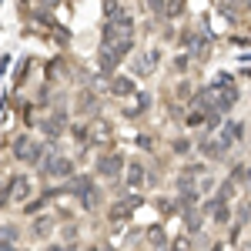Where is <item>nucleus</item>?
Instances as JSON below:
<instances>
[{
    "label": "nucleus",
    "instance_id": "obj_1",
    "mask_svg": "<svg viewBox=\"0 0 251 251\" xmlns=\"http://www.w3.org/2000/svg\"><path fill=\"white\" fill-rule=\"evenodd\" d=\"M100 47H111L121 60L131 54V47H134V20L127 17L124 10H121L117 17H107V20H104V30H100Z\"/></svg>",
    "mask_w": 251,
    "mask_h": 251
},
{
    "label": "nucleus",
    "instance_id": "obj_3",
    "mask_svg": "<svg viewBox=\"0 0 251 251\" xmlns=\"http://www.w3.org/2000/svg\"><path fill=\"white\" fill-rule=\"evenodd\" d=\"M14 157L24 164H37V161H44V148H40V141H30L27 134H20L14 141Z\"/></svg>",
    "mask_w": 251,
    "mask_h": 251
},
{
    "label": "nucleus",
    "instance_id": "obj_24",
    "mask_svg": "<svg viewBox=\"0 0 251 251\" xmlns=\"http://www.w3.org/2000/svg\"><path fill=\"white\" fill-rule=\"evenodd\" d=\"M188 64H191V54H181V57H174V71H188Z\"/></svg>",
    "mask_w": 251,
    "mask_h": 251
},
{
    "label": "nucleus",
    "instance_id": "obj_14",
    "mask_svg": "<svg viewBox=\"0 0 251 251\" xmlns=\"http://www.w3.org/2000/svg\"><path fill=\"white\" fill-rule=\"evenodd\" d=\"M154 57L157 54H137L134 57V74L137 77H148V74L154 71Z\"/></svg>",
    "mask_w": 251,
    "mask_h": 251
},
{
    "label": "nucleus",
    "instance_id": "obj_21",
    "mask_svg": "<svg viewBox=\"0 0 251 251\" xmlns=\"http://www.w3.org/2000/svg\"><path fill=\"white\" fill-rule=\"evenodd\" d=\"M117 14H121V3H117V0H104V20L117 17Z\"/></svg>",
    "mask_w": 251,
    "mask_h": 251
},
{
    "label": "nucleus",
    "instance_id": "obj_7",
    "mask_svg": "<svg viewBox=\"0 0 251 251\" xmlns=\"http://www.w3.org/2000/svg\"><path fill=\"white\" fill-rule=\"evenodd\" d=\"M121 168H124V157L121 154H107V157L97 161V174H100V177H117Z\"/></svg>",
    "mask_w": 251,
    "mask_h": 251
},
{
    "label": "nucleus",
    "instance_id": "obj_23",
    "mask_svg": "<svg viewBox=\"0 0 251 251\" xmlns=\"http://www.w3.org/2000/svg\"><path fill=\"white\" fill-rule=\"evenodd\" d=\"M174 97H177V100H188V97H191V84H188V80H181V84H177V91H174Z\"/></svg>",
    "mask_w": 251,
    "mask_h": 251
},
{
    "label": "nucleus",
    "instance_id": "obj_18",
    "mask_svg": "<svg viewBox=\"0 0 251 251\" xmlns=\"http://www.w3.org/2000/svg\"><path fill=\"white\" fill-rule=\"evenodd\" d=\"M91 134H94V141H97V144H104V141L111 137V124H107V121H94Z\"/></svg>",
    "mask_w": 251,
    "mask_h": 251
},
{
    "label": "nucleus",
    "instance_id": "obj_22",
    "mask_svg": "<svg viewBox=\"0 0 251 251\" xmlns=\"http://www.w3.org/2000/svg\"><path fill=\"white\" fill-rule=\"evenodd\" d=\"M171 148H174V154H188V151H191V141H188V137H177Z\"/></svg>",
    "mask_w": 251,
    "mask_h": 251
},
{
    "label": "nucleus",
    "instance_id": "obj_12",
    "mask_svg": "<svg viewBox=\"0 0 251 251\" xmlns=\"http://www.w3.org/2000/svg\"><path fill=\"white\" fill-rule=\"evenodd\" d=\"M241 134H245V127H241V124H225L218 141H221L225 148H231V144H238V141H241Z\"/></svg>",
    "mask_w": 251,
    "mask_h": 251
},
{
    "label": "nucleus",
    "instance_id": "obj_15",
    "mask_svg": "<svg viewBox=\"0 0 251 251\" xmlns=\"http://www.w3.org/2000/svg\"><path fill=\"white\" fill-rule=\"evenodd\" d=\"M50 231H54V218H50V214L34 218V228H30V234H34V238H47Z\"/></svg>",
    "mask_w": 251,
    "mask_h": 251
},
{
    "label": "nucleus",
    "instance_id": "obj_6",
    "mask_svg": "<svg viewBox=\"0 0 251 251\" xmlns=\"http://www.w3.org/2000/svg\"><path fill=\"white\" fill-rule=\"evenodd\" d=\"M30 191H34V184H30V177L27 174H17V177H10V188H7V194H10V201H27L30 198Z\"/></svg>",
    "mask_w": 251,
    "mask_h": 251
},
{
    "label": "nucleus",
    "instance_id": "obj_16",
    "mask_svg": "<svg viewBox=\"0 0 251 251\" xmlns=\"http://www.w3.org/2000/svg\"><path fill=\"white\" fill-rule=\"evenodd\" d=\"M208 54H211V37H208V30H198V40H194V54H191V57L204 60Z\"/></svg>",
    "mask_w": 251,
    "mask_h": 251
},
{
    "label": "nucleus",
    "instance_id": "obj_17",
    "mask_svg": "<svg viewBox=\"0 0 251 251\" xmlns=\"http://www.w3.org/2000/svg\"><path fill=\"white\" fill-rule=\"evenodd\" d=\"M157 14H164L168 20L181 17V14H184V0H161V10H157Z\"/></svg>",
    "mask_w": 251,
    "mask_h": 251
},
{
    "label": "nucleus",
    "instance_id": "obj_4",
    "mask_svg": "<svg viewBox=\"0 0 251 251\" xmlns=\"http://www.w3.org/2000/svg\"><path fill=\"white\" fill-rule=\"evenodd\" d=\"M121 107H124V117H141L148 107H151V94H144V91H131L127 97H121Z\"/></svg>",
    "mask_w": 251,
    "mask_h": 251
},
{
    "label": "nucleus",
    "instance_id": "obj_26",
    "mask_svg": "<svg viewBox=\"0 0 251 251\" xmlns=\"http://www.w3.org/2000/svg\"><path fill=\"white\" fill-rule=\"evenodd\" d=\"M37 3H40V7H44V10H50V7H57L60 0H37Z\"/></svg>",
    "mask_w": 251,
    "mask_h": 251
},
{
    "label": "nucleus",
    "instance_id": "obj_11",
    "mask_svg": "<svg viewBox=\"0 0 251 251\" xmlns=\"http://www.w3.org/2000/svg\"><path fill=\"white\" fill-rule=\"evenodd\" d=\"M131 91H137L131 77H117V74H111V94L114 97H127Z\"/></svg>",
    "mask_w": 251,
    "mask_h": 251
},
{
    "label": "nucleus",
    "instance_id": "obj_10",
    "mask_svg": "<svg viewBox=\"0 0 251 251\" xmlns=\"http://www.w3.org/2000/svg\"><path fill=\"white\" fill-rule=\"evenodd\" d=\"M121 57H117L111 47H100V54H97V67H100V74H114Z\"/></svg>",
    "mask_w": 251,
    "mask_h": 251
},
{
    "label": "nucleus",
    "instance_id": "obj_5",
    "mask_svg": "<svg viewBox=\"0 0 251 251\" xmlns=\"http://www.w3.org/2000/svg\"><path fill=\"white\" fill-rule=\"evenodd\" d=\"M44 174L47 177H71L74 174V161L71 157H47L44 161Z\"/></svg>",
    "mask_w": 251,
    "mask_h": 251
},
{
    "label": "nucleus",
    "instance_id": "obj_2",
    "mask_svg": "<svg viewBox=\"0 0 251 251\" xmlns=\"http://www.w3.org/2000/svg\"><path fill=\"white\" fill-rule=\"evenodd\" d=\"M201 100L214 104V107H218V111L225 114V111H231V107H234V100H238V84H234V80L228 77V74H221V77H218V80L211 84V87L204 91V97H201Z\"/></svg>",
    "mask_w": 251,
    "mask_h": 251
},
{
    "label": "nucleus",
    "instance_id": "obj_20",
    "mask_svg": "<svg viewBox=\"0 0 251 251\" xmlns=\"http://www.w3.org/2000/svg\"><path fill=\"white\" fill-rule=\"evenodd\" d=\"M211 211H214V225H221V228L231 225V221H228V218H231V208H228V204H214Z\"/></svg>",
    "mask_w": 251,
    "mask_h": 251
},
{
    "label": "nucleus",
    "instance_id": "obj_13",
    "mask_svg": "<svg viewBox=\"0 0 251 251\" xmlns=\"http://www.w3.org/2000/svg\"><path fill=\"white\" fill-rule=\"evenodd\" d=\"M198 148H201V154L211 157V161H221V157H225V151H228V148H225L221 141H214V137H211V141H201Z\"/></svg>",
    "mask_w": 251,
    "mask_h": 251
},
{
    "label": "nucleus",
    "instance_id": "obj_19",
    "mask_svg": "<svg viewBox=\"0 0 251 251\" xmlns=\"http://www.w3.org/2000/svg\"><path fill=\"white\" fill-rule=\"evenodd\" d=\"M148 241H151L154 248H164V245H168V234H164V228H161V225L148 228Z\"/></svg>",
    "mask_w": 251,
    "mask_h": 251
},
{
    "label": "nucleus",
    "instance_id": "obj_27",
    "mask_svg": "<svg viewBox=\"0 0 251 251\" xmlns=\"http://www.w3.org/2000/svg\"><path fill=\"white\" fill-rule=\"evenodd\" d=\"M241 3V10H251V0H238Z\"/></svg>",
    "mask_w": 251,
    "mask_h": 251
},
{
    "label": "nucleus",
    "instance_id": "obj_9",
    "mask_svg": "<svg viewBox=\"0 0 251 251\" xmlns=\"http://www.w3.org/2000/svg\"><path fill=\"white\" fill-rule=\"evenodd\" d=\"M124 177H127V188H134V191H137V188H144V181H148V171H144V164H141V161H131Z\"/></svg>",
    "mask_w": 251,
    "mask_h": 251
},
{
    "label": "nucleus",
    "instance_id": "obj_25",
    "mask_svg": "<svg viewBox=\"0 0 251 251\" xmlns=\"http://www.w3.org/2000/svg\"><path fill=\"white\" fill-rule=\"evenodd\" d=\"M44 134H47V137H57L60 134V121H47V124H44Z\"/></svg>",
    "mask_w": 251,
    "mask_h": 251
},
{
    "label": "nucleus",
    "instance_id": "obj_8",
    "mask_svg": "<svg viewBox=\"0 0 251 251\" xmlns=\"http://www.w3.org/2000/svg\"><path fill=\"white\" fill-rule=\"evenodd\" d=\"M137 204H141V198H127V201H117L114 208H111V221H131V214H134Z\"/></svg>",
    "mask_w": 251,
    "mask_h": 251
}]
</instances>
